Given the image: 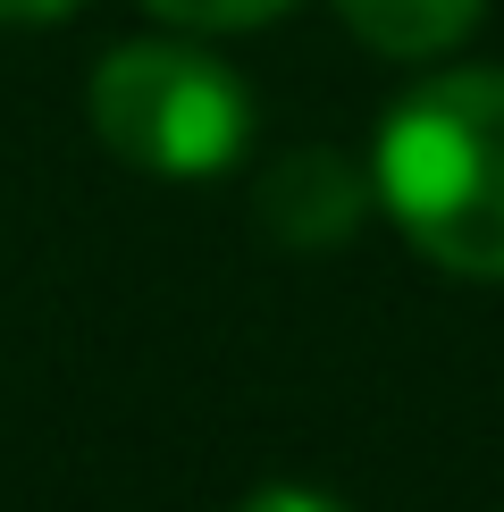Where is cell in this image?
<instances>
[{
	"label": "cell",
	"mask_w": 504,
	"mask_h": 512,
	"mask_svg": "<svg viewBox=\"0 0 504 512\" xmlns=\"http://www.w3.org/2000/svg\"><path fill=\"white\" fill-rule=\"evenodd\" d=\"M378 194L454 277H504V68H454L378 126Z\"/></svg>",
	"instance_id": "obj_1"
},
{
	"label": "cell",
	"mask_w": 504,
	"mask_h": 512,
	"mask_svg": "<svg viewBox=\"0 0 504 512\" xmlns=\"http://www.w3.org/2000/svg\"><path fill=\"white\" fill-rule=\"evenodd\" d=\"M93 135L143 177L194 185L244 160L252 93L227 59L194 42H126L93 68Z\"/></svg>",
	"instance_id": "obj_2"
},
{
	"label": "cell",
	"mask_w": 504,
	"mask_h": 512,
	"mask_svg": "<svg viewBox=\"0 0 504 512\" xmlns=\"http://www.w3.org/2000/svg\"><path fill=\"white\" fill-rule=\"evenodd\" d=\"M362 168L345 152H328V143H303V152H286L278 168L261 177V227L278 236L286 252H336L362 227Z\"/></svg>",
	"instance_id": "obj_3"
},
{
	"label": "cell",
	"mask_w": 504,
	"mask_h": 512,
	"mask_svg": "<svg viewBox=\"0 0 504 512\" xmlns=\"http://www.w3.org/2000/svg\"><path fill=\"white\" fill-rule=\"evenodd\" d=\"M336 9H345V26L362 42H378V51L429 59V51H454V42L479 26L488 0H336Z\"/></svg>",
	"instance_id": "obj_4"
},
{
	"label": "cell",
	"mask_w": 504,
	"mask_h": 512,
	"mask_svg": "<svg viewBox=\"0 0 504 512\" xmlns=\"http://www.w3.org/2000/svg\"><path fill=\"white\" fill-rule=\"evenodd\" d=\"M152 17H168V26H261V17L294 9V0H143Z\"/></svg>",
	"instance_id": "obj_5"
},
{
	"label": "cell",
	"mask_w": 504,
	"mask_h": 512,
	"mask_svg": "<svg viewBox=\"0 0 504 512\" xmlns=\"http://www.w3.org/2000/svg\"><path fill=\"white\" fill-rule=\"evenodd\" d=\"M244 512H345V504L320 487H261V496H244Z\"/></svg>",
	"instance_id": "obj_6"
},
{
	"label": "cell",
	"mask_w": 504,
	"mask_h": 512,
	"mask_svg": "<svg viewBox=\"0 0 504 512\" xmlns=\"http://www.w3.org/2000/svg\"><path fill=\"white\" fill-rule=\"evenodd\" d=\"M76 0H0V17H17V26H51V17H68Z\"/></svg>",
	"instance_id": "obj_7"
}]
</instances>
